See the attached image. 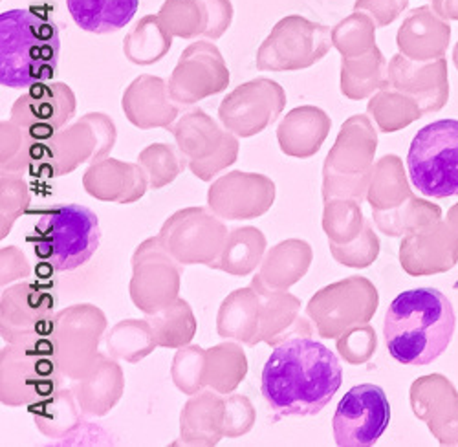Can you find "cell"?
I'll use <instances>...</instances> for the list:
<instances>
[{"label": "cell", "mask_w": 458, "mask_h": 447, "mask_svg": "<svg viewBox=\"0 0 458 447\" xmlns=\"http://www.w3.org/2000/svg\"><path fill=\"white\" fill-rule=\"evenodd\" d=\"M343 382L337 356L314 340H288L262 368L260 391L277 418L312 417L330 403Z\"/></svg>", "instance_id": "obj_1"}, {"label": "cell", "mask_w": 458, "mask_h": 447, "mask_svg": "<svg viewBox=\"0 0 458 447\" xmlns=\"http://www.w3.org/2000/svg\"><path fill=\"white\" fill-rule=\"evenodd\" d=\"M454 326L453 303L440 290L402 291L384 321L387 350L402 365H429L447 350Z\"/></svg>", "instance_id": "obj_2"}, {"label": "cell", "mask_w": 458, "mask_h": 447, "mask_svg": "<svg viewBox=\"0 0 458 447\" xmlns=\"http://www.w3.org/2000/svg\"><path fill=\"white\" fill-rule=\"evenodd\" d=\"M61 55L59 28L48 13L10 10L0 15V83L31 89L55 78Z\"/></svg>", "instance_id": "obj_3"}, {"label": "cell", "mask_w": 458, "mask_h": 447, "mask_svg": "<svg viewBox=\"0 0 458 447\" xmlns=\"http://www.w3.org/2000/svg\"><path fill=\"white\" fill-rule=\"evenodd\" d=\"M37 220L26 232V242L37 260L55 272H73L87 265L99 248L98 215L78 204L37 209Z\"/></svg>", "instance_id": "obj_4"}, {"label": "cell", "mask_w": 458, "mask_h": 447, "mask_svg": "<svg viewBox=\"0 0 458 447\" xmlns=\"http://www.w3.org/2000/svg\"><path fill=\"white\" fill-rule=\"evenodd\" d=\"M407 167L424 197L458 195V120H438L420 129L409 147Z\"/></svg>", "instance_id": "obj_5"}, {"label": "cell", "mask_w": 458, "mask_h": 447, "mask_svg": "<svg viewBox=\"0 0 458 447\" xmlns=\"http://www.w3.org/2000/svg\"><path fill=\"white\" fill-rule=\"evenodd\" d=\"M391 422V403L386 391L374 384L352 387L337 403L332 429L341 447H369L384 434Z\"/></svg>", "instance_id": "obj_6"}, {"label": "cell", "mask_w": 458, "mask_h": 447, "mask_svg": "<svg viewBox=\"0 0 458 447\" xmlns=\"http://www.w3.org/2000/svg\"><path fill=\"white\" fill-rule=\"evenodd\" d=\"M72 90L61 83L35 85L28 96L21 97L13 106V116H21V123L33 138H48L73 116Z\"/></svg>", "instance_id": "obj_7"}, {"label": "cell", "mask_w": 458, "mask_h": 447, "mask_svg": "<svg viewBox=\"0 0 458 447\" xmlns=\"http://www.w3.org/2000/svg\"><path fill=\"white\" fill-rule=\"evenodd\" d=\"M68 12L89 33H112L125 28L136 15L140 0H66Z\"/></svg>", "instance_id": "obj_8"}]
</instances>
